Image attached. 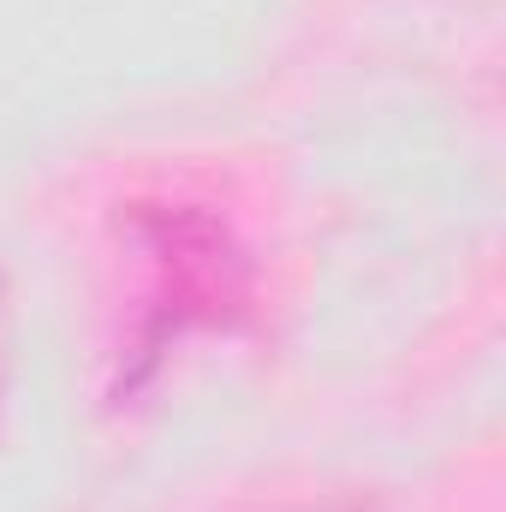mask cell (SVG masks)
Instances as JSON below:
<instances>
[{"label":"cell","mask_w":506,"mask_h":512,"mask_svg":"<svg viewBox=\"0 0 506 512\" xmlns=\"http://www.w3.org/2000/svg\"><path fill=\"white\" fill-rule=\"evenodd\" d=\"M274 512H381L376 501H358V495H328V501H292V507Z\"/></svg>","instance_id":"6da1fadb"}]
</instances>
